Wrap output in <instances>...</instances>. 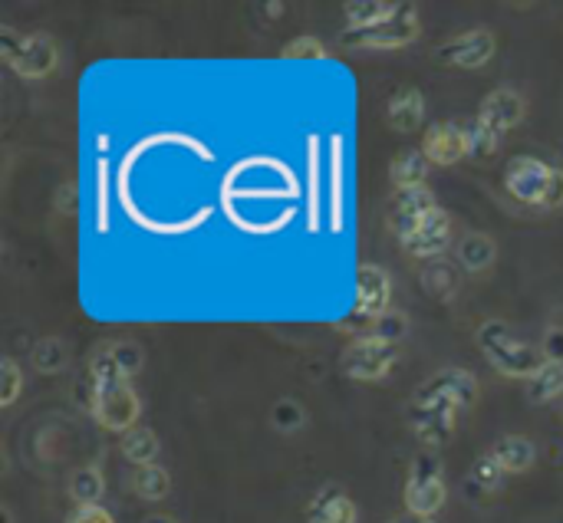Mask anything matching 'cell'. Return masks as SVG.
<instances>
[{"mask_svg":"<svg viewBox=\"0 0 563 523\" xmlns=\"http://www.w3.org/2000/svg\"><path fill=\"white\" fill-rule=\"evenodd\" d=\"M475 343L484 352V359L508 379H534V372L544 366L537 346H527L524 339H517L514 329L504 320H484L475 333Z\"/></svg>","mask_w":563,"mask_h":523,"instance_id":"cell-1","label":"cell"},{"mask_svg":"<svg viewBox=\"0 0 563 523\" xmlns=\"http://www.w3.org/2000/svg\"><path fill=\"white\" fill-rule=\"evenodd\" d=\"M445 497L448 487L442 474V458H438V451L425 448L422 454H415L409 481H405V510L419 520H432L445 507Z\"/></svg>","mask_w":563,"mask_h":523,"instance_id":"cell-2","label":"cell"},{"mask_svg":"<svg viewBox=\"0 0 563 523\" xmlns=\"http://www.w3.org/2000/svg\"><path fill=\"white\" fill-rule=\"evenodd\" d=\"M93 385V402H89V415L96 418L99 428L116 431V435H126L135 425H139L142 415V399L139 392L132 389V382L116 379V382H89Z\"/></svg>","mask_w":563,"mask_h":523,"instance_id":"cell-3","label":"cell"},{"mask_svg":"<svg viewBox=\"0 0 563 523\" xmlns=\"http://www.w3.org/2000/svg\"><path fill=\"white\" fill-rule=\"evenodd\" d=\"M4 63L20 79H47L60 66V47L50 33H30L14 40V33L4 30Z\"/></svg>","mask_w":563,"mask_h":523,"instance_id":"cell-4","label":"cell"},{"mask_svg":"<svg viewBox=\"0 0 563 523\" xmlns=\"http://www.w3.org/2000/svg\"><path fill=\"white\" fill-rule=\"evenodd\" d=\"M419 10L415 4H399V10L392 14L389 20H382L379 27H369V30H346L343 33V43L346 47H359V50H402L415 43L419 37Z\"/></svg>","mask_w":563,"mask_h":523,"instance_id":"cell-5","label":"cell"},{"mask_svg":"<svg viewBox=\"0 0 563 523\" xmlns=\"http://www.w3.org/2000/svg\"><path fill=\"white\" fill-rule=\"evenodd\" d=\"M86 366H89V382L96 385L116 379L132 382L145 366V349L135 339H106V343H99L89 352Z\"/></svg>","mask_w":563,"mask_h":523,"instance_id":"cell-6","label":"cell"},{"mask_svg":"<svg viewBox=\"0 0 563 523\" xmlns=\"http://www.w3.org/2000/svg\"><path fill=\"white\" fill-rule=\"evenodd\" d=\"M478 402V379L468 369L448 366L438 369L425 379L412 395V405H452V408H471Z\"/></svg>","mask_w":563,"mask_h":523,"instance_id":"cell-7","label":"cell"},{"mask_svg":"<svg viewBox=\"0 0 563 523\" xmlns=\"http://www.w3.org/2000/svg\"><path fill=\"white\" fill-rule=\"evenodd\" d=\"M396 359H399V346L382 343V339L373 336L353 339L340 356V372L353 382H379L392 372Z\"/></svg>","mask_w":563,"mask_h":523,"instance_id":"cell-8","label":"cell"},{"mask_svg":"<svg viewBox=\"0 0 563 523\" xmlns=\"http://www.w3.org/2000/svg\"><path fill=\"white\" fill-rule=\"evenodd\" d=\"M550 175H554V165L540 162L534 155H514L511 162L504 165V188H508V195L514 201L540 208L547 195Z\"/></svg>","mask_w":563,"mask_h":523,"instance_id":"cell-9","label":"cell"},{"mask_svg":"<svg viewBox=\"0 0 563 523\" xmlns=\"http://www.w3.org/2000/svg\"><path fill=\"white\" fill-rule=\"evenodd\" d=\"M438 208L432 188H409V191H396L386 204V227L399 237V244L409 234H415L425 224V218Z\"/></svg>","mask_w":563,"mask_h":523,"instance_id":"cell-10","label":"cell"},{"mask_svg":"<svg viewBox=\"0 0 563 523\" xmlns=\"http://www.w3.org/2000/svg\"><path fill=\"white\" fill-rule=\"evenodd\" d=\"M494 50H498L494 33L484 27H475V30L458 33L452 40H445L435 56H438V63L455 66V70H481L484 63L494 60Z\"/></svg>","mask_w":563,"mask_h":523,"instance_id":"cell-11","label":"cell"},{"mask_svg":"<svg viewBox=\"0 0 563 523\" xmlns=\"http://www.w3.org/2000/svg\"><path fill=\"white\" fill-rule=\"evenodd\" d=\"M422 155L432 165H458L461 158H471V142H468V119L455 122H435L432 129L422 135Z\"/></svg>","mask_w":563,"mask_h":523,"instance_id":"cell-12","label":"cell"},{"mask_svg":"<svg viewBox=\"0 0 563 523\" xmlns=\"http://www.w3.org/2000/svg\"><path fill=\"white\" fill-rule=\"evenodd\" d=\"M524 112H527L524 96L517 93V89H511V86H498V89H491V93L481 99L478 122L494 135V139H504L514 125H521Z\"/></svg>","mask_w":563,"mask_h":523,"instance_id":"cell-13","label":"cell"},{"mask_svg":"<svg viewBox=\"0 0 563 523\" xmlns=\"http://www.w3.org/2000/svg\"><path fill=\"white\" fill-rule=\"evenodd\" d=\"M455 241V221L448 218V214L442 208H435L429 218H425V224L419 227L415 234H409L402 241V250L409 254L412 260H435L442 257L448 247H452Z\"/></svg>","mask_w":563,"mask_h":523,"instance_id":"cell-14","label":"cell"},{"mask_svg":"<svg viewBox=\"0 0 563 523\" xmlns=\"http://www.w3.org/2000/svg\"><path fill=\"white\" fill-rule=\"evenodd\" d=\"M455 415H458V408L452 405H412L409 408L415 438L429 451L442 448L445 441L455 435Z\"/></svg>","mask_w":563,"mask_h":523,"instance_id":"cell-15","label":"cell"},{"mask_svg":"<svg viewBox=\"0 0 563 523\" xmlns=\"http://www.w3.org/2000/svg\"><path fill=\"white\" fill-rule=\"evenodd\" d=\"M389 300H392V280H389L386 270H382L379 264H363V267H359L353 313L376 320V316H382L389 310Z\"/></svg>","mask_w":563,"mask_h":523,"instance_id":"cell-16","label":"cell"},{"mask_svg":"<svg viewBox=\"0 0 563 523\" xmlns=\"http://www.w3.org/2000/svg\"><path fill=\"white\" fill-rule=\"evenodd\" d=\"M455 264L471 277L491 274L494 264H498V244H494V237L484 231L461 234L455 244Z\"/></svg>","mask_w":563,"mask_h":523,"instance_id":"cell-17","label":"cell"},{"mask_svg":"<svg viewBox=\"0 0 563 523\" xmlns=\"http://www.w3.org/2000/svg\"><path fill=\"white\" fill-rule=\"evenodd\" d=\"M356 504L343 487L326 484L307 504V523H356Z\"/></svg>","mask_w":563,"mask_h":523,"instance_id":"cell-18","label":"cell"},{"mask_svg":"<svg viewBox=\"0 0 563 523\" xmlns=\"http://www.w3.org/2000/svg\"><path fill=\"white\" fill-rule=\"evenodd\" d=\"M386 125L392 132H415L422 125L425 119V96H422V89H415V86H402L396 89V93L389 96L386 102Z\"/></svg>","mask_w":563,"mask_h":523,"instance_id":"cell-19","label":"cell"},{"mask_svg":"<svg viewBox=\"0 0 563 523\" xmlns=\"http://www.w3.org/2000/svg\"><path fill=\"white\" fill-rule=\"evenodd\" d=\"M419 283H422V290L429 293L432 300L448 303V300L458 297V290H461V274H458V267L452 264V260L435 257V260H425V264H422Z\"/></svg>","mask_w":563,"mask_h":523,"instance_id":"cell-20","label":"cell"},{"mask_svg":"<svg viewBox=\"0 0 563 523\" xmlns=\"http://www.w3.org/2000/svg\"><path fill=\"white\" fill-rule=\"evenodd\" d=\"M491 458L501 464L504 474H527L537 461V448L531 438L524 435H504L491 445Z\"/></svg>","mask_w":563,"mask_h":523,"instance_id":"cell-21","label":"cell"},{"mask_svg":"<svg viewBox=\"0 0 563 523\" xmlns=\"http://www.w3.org/2000/svg\"><path fill=\"white\" fill-rule=\"evenodd\" d=\"M429 172H432V162L422 155V149H405L392 158V165H389V178H392V188L396 191L425 188Z\"/></svg>","mask_w":563,"mask_h":523,"instance_id":"cell-22","label":"cell"},{"mask_svg":"<svg viewBox=\"0 0 563 523\" xmlns=\"http://www.w3.org/2000/svg\"><path fill=\"white\" fill-rule=\"evenodd\" d=\"M119 451L129 464H135V468H145V464H155V458H159L162 441L152 428L135 425L132 431H126V435L119 438Z\"/></svg>","mask_w":563,"mask_h":523,"instance_id":"cell-23","label":"cell"},{"mask_svg":"<svg viewBox=\"0 0 563 523\" xmlns=\"http://www.w3.org/2000/svg\"><path fill=\"white\" fill-rule=\"evenodd\" d=\"M66 494L76 507H93L103 500L106 494V477L103 471L96 468V464H83V468H76L70 474V481H66Z\"/></svg>","mask_w":563,"mask_h":523,"instance_id":"cell-24","label":"cell"},{"mask_svg":"<svg viewBox=\"0 0 563 523\" xmlns=\"http://www.w3.org/2000/svg\"><path fill=\"white\" fill-rule=\"evenodd\" d=\"M30 366L40 375H60L70 366V346L60 336H40L30 349Z\"/></svg>","mask_w":563,"mask_h":523,"instance_id":"cell-25","label":"cell"},{"mask_svg":"<svg viewBox=\"0 0 563 523\" xmlns=\"http://www.w3.org/2000/svg\"><path fill=\"white\" fill-rule=\"evenodd\" d=\"M267 422H270V428L277 431V435L294 438V435H300V431L310 425V412H307V405H303V402L284 395V399H277L274 405H270Z\"/></svg>","mask_w":563,"mask_h":523,"instance_id":"cell-26","label":"cell"},{"mask_svg":"<svg viewBox=\"0 0 563 523\" xmlns=\"http://www.w3.org/2000/svg\"><path fill=\"white\" fill-rule=\"evenodd\" d=\"M563 395V366L557 362H544L534 379H527V402L531 405H550Z\"/></svg>","mask_w":563,"mask_h":523,"instance_id":"cell-27","label":"cell"},{"mask_svg":"<svg viewBox=\"0 0 563 523\" xmlns=\"http://www.w3.org/2000/svg\"><path fill=\"white\" fill-rule=\"evenodd\" d=\"M132 491L142 500H165L172 494V474H168L162 464H145V468L132 471Z\"/></svg>","mask_w":563,"mask_h":523,"instance_id":"cell-28","label":"cell"},{"mask_svg":"<svg viewBox=\"0 0 563 523\" xmlns=\"http://www.w3.org/2000/svg\"><path fill=\"white\" fill-rule=\"evenodd\" d=\"M399 10V4H379V0H349L343 7L346 14V24L349 30H369V27H379L382 20H389L392 14Z\"/></svg>","mask_w":563,"mask_h":523,"instance_id":"cell-29","label":"cell"},{"mask_svg":"<svg viewBox=\"0 0 563 523\" xmlns=\"http://www.w3.org/2000/svg\"><path fill=\"white\" fill-rule=\"evenodd\" d=\"M501 477H504L501 464L494 461L491 454H481V458L471 464V471L465 477V487L468 491L475 487V494H494L501 487Z\"/></svg>","mask_w":563,"mask_h":523,"instance_id":"cell-30","label":"cell"},{"mask_svg":"<svg viewBox=\"0 0 563 523\" xmlns=\"http://www.w3.org/2000/svg\"><path fill=\"white\" fill-rule=\"evenodd\" d=\"M409 329H412V320H409V313L405 310H389L376 316V323H373V339H382V343H392V346H399L405 336H409Z\"/></svg>","mask_w":563,"mask_h":523,"instance_id":"cell-31","label":"cell"},{"mask_svg":"<svg viewBox=\"0 0 563 523\" xmlns=\"http://www.w3.org/2000/svg\"><path fill=\"white\" fill-rule=\"evenodd\" d=\"M24 395V369L14 356L0 359V408L17 405V399Z\"/></svg>","mask_w":563,"mask_h":523,"instance_id":"cell-32","label":"cell"},{"mask_svg":"<svg viewBox=\"0 0 563 523\" xmlns=\"http://www.w3.org/2000/svg\"><path fill=\"white\" fill-rule=\"evenodd\" d=\"M280 56H284V60H326L330 50H326L317 37H297L280 50Z\"/></svg>","mask_w":563,"mask_h":523,"instance_id":"cell-33","label":"cell"},{"mask_svg":"<svg viewBox=\"0 0 563 523\" xmlns=\"http://www.w3.org/2000/svg\"><path fill=\"white\" fill-rule=\"evenodd\" d=\"M468 142H471V158H488V155H494L501 139H494L478 119H468Z\"/></svg>","mask_w":563,"mask_h":523,"instance_id":"cell-34","label":"cell"},{"mask_svg":"<svg viewBox=\"0 0 563 523\" xmlns=\"http://www.w3.org/2000/svg\"><path fill=\"white\" fill-rule=\"evenodd\" d=\"M537 349H540V356H544V362H557V366H563V326L560 323L547 326Z\"/></svg>","mask_w":563,"mask_h":523,"instance_id":"cell-35","label":"cell"},{"mask_svg":"<svg viewBox=\"0 0 563 523\" xmlns=\"http://www.w3.org/2000/svg\"><path fill=\"white\" fill-rule=\"evenodd\" d=\"M63 523H116V517L103 504H93V507H73Z\"/></svg>","mask_w":563,"mask_h":523,"instance_id":"cell-36","label":"cell"},{"mask_svg":"<svg viewBox=\"0 0 563 523\" xmlns=\"http://www.w3.org/2000/svg\"><path fill=\"white\" fill-rule=\"evenodd\" d=\"M544 211H557L563 208V168H554V175H550V185H547V195L544 204H540Z\"/></svg>","mask_w":563,"mask_h":523,"instance_id":"cell-37","label":"cell"},{"mask_svg":"<svg viewBox=\"0 0 563 523\" xmlns=\"http://www.w3.org/2000/svg\"><path fill=\"white\" fill-rule=\"evenodd\" d=\"M142 523H178V520H175V517H168V514H149Z\"/></svg>","mask_w":563,"mask_h":523,"instance_id":"cell-38","label":"cell"},{"mask_svg":"<svg viewBox=\"0 0 563 523\" xmlns=\"http://www.w3.org/2000/svg\"><path fill=\"white\" fill-rule=\"evenodd\" d=\"M0 520H4V523H14V510H10V504H0Z\"/></svg>","mask_w":563,"mask_h":523,"instance_id":"cell-39","label":"cell"},{"mask_svg":"<svg viewBox=\"0 0 563 523\" xmlns=\"http://www.w3.org/2000/svg\"><path fill=\"white\" fill-rule=\"evenodd\" d=\"M415 520H419V517L409 514V517H392V520H386V523H415Z\"/></svg>","mask_w":563,"mask_h":523,"instance_id":"cell-40","label":"cell"},{"mask_svg":"<svg viewBox=\"0 0 563 523\" xmlns=\"http://www.w3.org/2000/svg\"><path fill=\"white\" fill-rule=\"evenodd\" d=\"M415 523H435V520H415Z\"/></svg>","mask_w":563,"mask_h":523,"instance_id":"cell-41","label":"cell"}]
</instances>
